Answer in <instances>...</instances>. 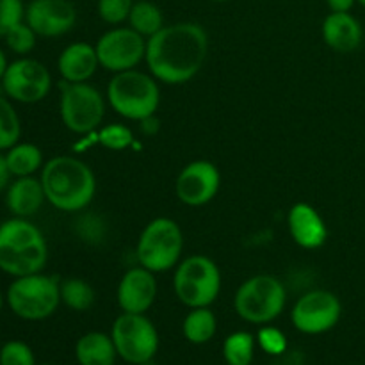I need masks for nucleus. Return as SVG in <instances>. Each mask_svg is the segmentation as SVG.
<instances>
[{"label": "nucleus", "mask_w": 365, "mask_h": 365, "mask_svg": "<svg viewBox=\"0 0 365 365\" xmlns=\"http://www.w3.org/2000/svg\"><path fill=\"white\" fill-rule=\"evenodd\" d=\"M209 53V36L195 21L164 25L146 39V66L159 82L185 84L202 70Z\"/></svg>", "instance_id": "obj_1"}, {"label": "nucleus", "mask_w": 365, "mask_h": 365, "mask_svg": "<svg viewBox=\"0 0 365 365\" xmlns=\"http://www.w3.org/2000/svg\"><path fill=\"white\" fill-rule=\"evenodd\" d=\"M46 202L63 212H81L93 202L96 178L84 160L59 155L43 164L39 177Z\"/></svg>", "instance_id": "obj_2"}, {"label": "nucleus", "mask_w": 365, "mask_h": 365, "mask_svg": "<svg viewBox=\"0 0 365 365\" xmlns=\"http://www.w3.org/2000/svg\"><path fill=\"white\" fill-rule=\"evenodd\" d=\"M48 262V245L43 232L27 217L0 223V271L9 277L41 273Z\"/></svg>", "instance_id": "obj_3"}, {"label": "nucleus", "mask_w": 365, "mask_h": 365, "mask_svg": "<svg viewBox=\"0 0 365 365\" xmlns=\"http://www.w3.org/2000/svg\"><path fill=\"white\" fill-rule=\"evenodd\" d=\"M152 73L127 70L114 73L107 84V102L113 110L130 121L155 116L160 103V89Z\"/></svg>", "instance_id": "obj_4"}, {"label": "nucleus", "mask_w": 365, "mask_h": 365, "mask_svg": "<svg viewBox=\"0 0 365 365\" xmlns=\"http://www.w3.org/2000/svg\"><path fill=\"white\" fill-rule=\"evenodd\" d=\"M7 307L25 321H43L52 316L61 303V282L50 274L34 273L18 277L6 292Z\"/></svg>", "instance_id": "obj_5"}, {"label": "nucleus", "mask_w": 365, "mask_h": 365, "mask_svg": "<svg viewBox=\"0 0 365 365\" xmlns=\"http://www.w3.org/2000/svg\"><path fill=\"white\" fill-rule=\"evenodd\" d=\"M184 252V232L170 217H155L143 228L135 246L139 266L152 273H164L180 262Z\"/></svg>", "instance_id": "obj_6"}, {"label": "nucleus", "mask_w": 365, "mask_h": 365, "mask_svg": "<svg viewBox=\"0 0 365 365\" xmlns=\"http://www.w3.org/2000/svg\"><path fill=\"white\" fill-rule=\"evenodd\" d=\"M287 291L284 282L271 274H255L239 285L234 309L241 319L252 324H267L284 312Z\"/></svg>", "instance_id": "obj_7"}, {"label": "nucleus", "mask_w": 365, "mask_h": 365, "mask_svg": "<svg viewBox=\"0 0 365 365\" xmlns=\"http://www.w3.org/2000/svg\"><path fill=\"white\" fill-rule=\"evenodd\" d=\"M173 289L178 302L189 309L210 307L221 291V271L207 255H191L175 269Z\"/></svg>", "instance_id": "obj_8"}, {"label": "nucleus", "mask_w": 365, "mask_h": 365, "mask_svg": "<svg viewBox=\"0 0 365 365\" xmlns=\"http://www.w3.org/2000/svg\"><path fill=\"white\" fill-rule=\"evenodd\" d=\"M61 120L73 134H91L106 116V100L95 86L88 82L61 84Z\"/></svg>", "instance_id": "obj_9"}, {"label": "nucleus", "mask_w": 365, "mask_h": 365, "mask_svg": "<svg viewBox=\"0 0 365 365\" xmlns=\"http://www.w3.org/2000/svg\"><path fill=\"white\" fill-rule=\"evenodd\" d=\"M118 356L128 364H150L159 349V334L145 314L123 312L110 331Z\"/></svg>", "instance_id": "obj_10"}, {"label": "nucleus", "mask_w": 365, "mask_h": 365, "mask_svg": "<svg viewBox=\"0 0 365 365\" xmlns=\"http://www.w3.org/2000/svg\"><path fill=\"white\" fill-rule=\"evenodd\" d=\"M95 50L103 70L120 73L134 70L145 61L146 38L132 27H113L100 36Z\"/></svg>", "instance_id": "obj_11"}, {"label": "nucleus", "mask_w": 365, "mask_h": 365, "mask_svg": "<svg viewBox=\"0 0 365 365\" xmlns=\"http://www.w3.org/2000/svg\"><path fill=\"white\" fill-rule=\"evenodd\" d=\"M342 316V303L334 292L317 289L305 292L294 303L291 321L294 328L307 335H321L337 327Z\"/></svg>", "instance_id": "obj_12"}, {"label": "nucleus", "mask_w": 365, "mask_h": 365, "mask_svg": "<svg viewBox=\"0 0 365 365\" xmlns=\"http://www.w3.org/2000/svg\"><path fill=\"white\" fill-rule=\"evenodd\" d=\"M2 88L9 100L20 103H38L52 89V75L39 61L20 57L7 66Z\"/></svg>", "instance_id": "obj_13"}, {"label": "nucleus", "mask_w": 365, "mask_h": 365, "mask_svg": "<svg viewBox=\"0 0 365 365\" xmlns=\"http://www.w3.org/2000/svg\"><path fill=\"white\" fill-rule=\"evenodd\" d=\"M221 185L220 170L210 160H192L178 173L175 192L178 200L189 207L209 203L217 195Z\"/></svg>", "instance_id": "obj_14"}, {"label": "nucleus", "mask_w": 365, "mask_h": 365, "mask_svg": "<svg viewBox=\"0 0 365 365\" xmlns=\"http://www.w3.org/2000/svg\"><path fill=\"white\" fill-rule=\"evenodd\" d=\"M24 20L41 38H59L77 24V9L70 0H31Z\"/></svg>", "instance_id": "obj_15"}, {"label": "nucleus", "mask_w": 365, "mask_h": 365, "mask_svg": "<svg viewBox=\"0 0 365 365\" xmlns=\"http://www.w3.org/2000/svg\"><path fill=\"white\" fill-rule=\"evenodd\" d=\"M155 273L143 266L125 271L118 284V305L123 312L146 314L155 303Z\"/></svg>", "instance_id": "obj_16"}, {"label": "nucleus", "mask_w": 365, "mask_h": 365, "mask_svg": "<svg viewBox=\"0 0 365 365\" xmlns=\"http://www.w3.org/2000/svg\"><path fill=\"white\" fill-rule=\"evenodd\" d=\"M292 241L305 250H316L327 242L328 227L323 216L309 203H296L287 216Z\"/></svg>", "instance_id": "obj_17"}, {"label": "nucleus", "mask_w": 365, "mask_h": 365, "mask_svg": "<svg viewBox=\"0 0 365 365\" xmlns=\"http://www.w3.org/2000/svg\"><path fill=\"white\" fill-rule=\"evenodd\" d=\"M324 43L339 53H351L362 45V24L351 13H331L321 25Z\"/></svg>", "instance_id": "obj_18"}, {"label": "nucleus", "mask_w": 365, "mask_h": 365, "mask_svg": "<svg viewBox=\"0 0 365 365\" xmlns=\"http://www.w3.org/2000/svg\"><path fill=\"white\" fill-rule=\"evenodd\" d=\"M98 66L95 46L84 41L68 45L57 59V70L66 82H88L96 73Z\"/></svg>", "instance_id": "obj_19"}, {"label": "nucleus", "mask_w": 365, "mask_h": 365, "mask_svg": "<svg viewBox=\"0 0 365 365\" xmlns=\"http://www.w3.org/2000/svg\"><path fill=\"white\" fill-rule=\"evenodd\" d=\"M46 196L39 178L18 177L7 185L6 207L14 217H31L38 212L45 203Z\"/></svg>", "instance_id": "obj_20"}, {"label": "nucleus", "mask_w": 365, "mask_h": 365, "mask_svg": "<svg viewBox=\"0 0 365 365\" xmlns=\"http://www.w3.org/2000/svg\"><path fill=\"white\" fill-rule=\"evenodd\" d=\"M75 356L78 365H114L118 351L110 335L89 331L77 341Z\"/></svg>", "instance_id": "obj_21"}, {"label": "nucleus", "mask_w": 365, "mask_h": 365, "mask_svg": "<svg viewBox=\"0 0 365 365\" xmlns=\"http://www.w3.org/2000/svg\"><path fill=\"white\" fill-rule=\"evenodd\" d=\"M6 163L9 168L11 175L14 178L18 177H32L36 171L43 168V152L39 146L32 143H20L6 150Z\"/></svg>", "instance_id": "obj_22"}, {"label": "nucleus", "mask_w": 365, "mask_h": 365, "mask_svg": "<svg viewBox=\"0 0 365 365\" xmlns=\"http://www.w3.org/2000/svg\"><path fill=\"white\" fill-rule=\"evenodd\" d=\"M217 319L209 307H200L191 309V312L185 316L182 331L184 337L192 344H205L216 335Z\"/></svg>", "instance_id": "obj_23"}, {"label": "nucleus", "mask_w": 365, "mask_h": 365, "mask_svg": "<svg viewBox=\"0 0 365 365\" xmlns=\"http://www.w3.org/2000/svg\"><path fill=\"white\" fill-rule=\"evenodd\" d=\"M128 27L134 29L135 32L148 39L155 32L164 27V14L159 6L148 0H139L132 6L130 14H128Z\"/></svg>", "instance_id": "obj_24"}, {"label": "nucleus", "mask_w": 365, "mask_h": 365, "mask_svg": "<svg viewBox=\"0 0 365 365\" xmlns=\"http://www.w3.org/2000/svg\"><path fill=\"white\" fill-rule=\"evenodd\" d=\"M96 292L84 278H66L61 282V302L75 312H86L95 305Z\"/></svg>", "instance_id": "obj_25"}, {"label": "nucleus", "mask_w": 365, "mask_h": 365, "mask_svg": "<svg viewBox=\"0 0 365 365\" xmlns=\"http://www.w3.org/2000/svg\"><path fill=\"white\" fill-rule=\"evenodd\" d=\"M257 339L248 331H235L228 335L223 344V356L228 365H250L255 353Z\"/></svg>", "instance_id": "obj_26"}, {"label": "nucleus", "mask_w": 365, "mask_h": 365, "mask_svg": "<svg viewBox=\"0 0 365 365\" xmlns=\"http://www.w3.org/2000/svg\"><path fill=\"white\" fill-rule=\"evenodd\" d=\"M21 138V121L7 96H0V152L16 145Z\"/></svg>", "instance_id": "obj_27"}, {"label": "nucleus", "mask_w": 365, "mask_h": 365, "mask_svg": "<svg viewBox=\"0 0 365 365\" xmlns=\"http://www.w3.org/2000/svg\"><path fill=\"white\" fill-rule=\"evenodd\" d=\"M4 39H6V45L11 52H14V53H18V56L24 57L34 50L38 34L32 31L31 25H29L27 21L21 20L20 24L13 25V27L6 32Z\"/></svg>", "instance_id": "obj_28"}, {"label": "nucleus", "mask_w": 365, "mask_h": 365, "mask_svg": "<svg viewBox=\"0 0 365 365\" xmlns=\"http://www.w3.org/2000/svg\"><path fill=\"white\" fill-rule=\"evenodd\" d=\"M95 138L98 145H102L103 148L107 150H114V152L127 150L128 146L134 143V134H132V130L121 123L106 125V127H102L96 132Z\"/></svg>", "instance_id": "obj_29"}, {"label": "nucleus", "mask_w": 365, "mask_h": 365, "mask_svg": "<svg viewBox=\"0 0 365 365\" xmlns=\"http://www.w3.org/2000/svg\"><path fill=\"white\" fill-rule=\"evenodd\" d=\"M77 235L82 239L84 242L88 245H102L106 241V235H107V227H106V221L102 220L100 216L91 212H86L82 214L81 217L77 220Z\"/></svg>", "instance_id": "obj_30"}, {"label": "nucleus", "mask_w": 365, "mask_h": 365, "mask_svg": "<svg viewBox=\"0 0 365 365\" xmlns=\"http://www.w3.org/2000/svg\"><path fill=\"white\" fill-rule=\"evenodd\" d=\"M134 0H98V16L109 25H120L128 20Z\"/></svg>", "instance_id": "obj_31"}, {"label": "nucleus", "mask_w": 365, "mask_h": 365, "mask_svg": "<svg viewBox=\"0 0 365 365\" xmlns=\"http://www.w3.org/2000/svg\"><path fill=\"white\" fill-rule=\"evenodd\" d=\"M0 365H36V356L25 342L9 341L0 348Z\"/></svg>", "instance_id": "obj_32"}, {"label": "nucleus", "mask_w": 365, "mask_h": 365, "mask_svg": "<svg viewBox=\"0 0 365 365\" xmlns=\"http://www.w3.org/2000/svg\"><path fill=\"white\" fill-rule=\"evenodd\" d=\"M257 344L264 353L271 356H280L287 351V337L284 335V331L274 327L260 328L257 334Z\"/></svg>", "instance_id": "obj_33"}, {"label": "nucleus", "mask_w": 365, "mask_h": 365, "mask_svg": "<svg viewBox=\"0 0 365 365\" xmlns=\"http://www.w3.org/2000/svg\"><path fill=\"white\" fill-rule=\"evenodd\" d=\"M24 16L25 6L21 0H0V38H4L13 25L20 24Z\"/></svg>", "instance_id": "obj_34"}, {"label": "nucleus", "mask_w": 365, "mask_h": 365, "mask_svg": "<svg viewBox=\"0 0 365 365\" xmlns=\"http://www.w3.org/2000/svg\"><path fill=\"white\" fill-rule=\"evenodd\" d=\"M356 0H327V6L330 7L331 13H349Z\"/></svg>", "instance_id": "obj_35"}, {"label": "nucleus", "mask_w": 365, "mask_h": 365, "mask_svg": "<svg viewBox=\"0 0 365 365\" xmlns=\"http://www.w3.org/2000/svg\"><path fill=\"white\" fill-rule=\"evenodd\" d=\"M11 171L9 168H7V163H6V157L0 155V192L4 191V189H7V185L11 184Z\"/></svg>", "instance_id": "obj_36"}, {"label": "nucleus", "mask_w": 365, "mask_h": 365, "mask_svg": "<svg viewBox=\"0 0 365 365\" xmlns=\"http://www.w3.org/2000/svg\"><path fill=\"white\" fill-rule=\"evenodd\" d=\"M139 123H143L141 128H143V132H145V134L152 135V134H155L157 130H159V120H157L155 116L145 118V120L139 121Z\"/></svg>", "instance_id": "obj_37"}, {"label": "nucleus", "mask_w": 365, "mask_h": 365, "mask_svg": "<svg viewBox=\"0 0 365 365\" xmlns=\"http://www.w3.org/2000/svg\"><path fill=\"white\" fill-rule=\"evenodd\" d=\"M7 66H9V63H7V57H6V53H4V50L0 48V82H2V78H4V73H6Z\"/></svg>", "instance_id": "obj_38"}, {"label": "nucleus", "mask_w": 365, "mask_h": 365, "mask_svg": "<svg viewBox=\"0 0 365 365\" xmlns=\"http://www.w3.org/2000/svg\"><path fill=\"white\" fill-rule=\"evenodd\" d=\"M2 307H4V296L2 292H0V310H2Z\"/></svg>", "instance_id": "obj_39"}, {"label": "nucleus", "mask_w": 365, "mask_h": 365, "mask_svg": "<svg viewBox=\"0 0 365 365\" xmlns=\"http://www.w3.org/2000/svg\"><path fill=\"white\" fill-rule=\"evenodd\" d=\"M210 2H217V4H223V2H230V0H210Z\"/></svg>", "instance_id": "obj_40"}, {"label": "nucleus", "mask_w": 365, "mask_h": 365, "mask_svg": "<svg viewBox=\"0 0 365 365\" xmlns=\"http://www.w3.org/2000/svg\"><path fill=\"white\" fill-rule=\"evenodd\" d=\"M356 2H359L362 7H365V0H356Z\"/></svg>", "instance_id": "obj_41"}, {"label": "nucleus", "mask_w": 365, "mask_h": 365, "mask_svg": "<svg viewBox=\"0 0 365 365\" xmlns=\"http://www.w3.org/2000/svg\"><path fill=\"white\" fill-rule=\"evenodd\" d=\"M0 348H2V346H0Z\"/></svg>", "instance_id": "obj_42"}]
</instances>
